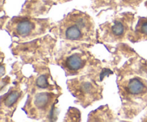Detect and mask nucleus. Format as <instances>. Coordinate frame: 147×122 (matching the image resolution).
I'll list each match as a JSON object with an SVG mask.
<instances>
[{"label": "nucleus", "mask_w": 147, "mask_h": 122, "mask_svg": "<svg viewBox=\"0 0 147 122\" xmlns=\"http://www.w3.org/2000/svg\"><path fill=\"white\" fill-rule=\"evenodd\" d=\"M49 97L48 95L45 93H42L36 96L34 98V104L37 107L43 108L49 103Z\"/></svg>", "instance_id": "5"}, {"label": "nucleus", "mask_w": 147, "mask_h": 122, "mask_svg": "<svg viewBox=\"0 0 147 122\" xmlns=\"http://www.w3.org/2000/svg\"><path fill=\"white\" fill-rule=\"evenodd\" d=\"M140 31L145 35H147V20H144L141 23L140 25Z\"/></svg>", "instance_id": "9"}, {"label": "nucleus", "mask_w": 147, "mask_h": 122, "mask_svg": "<svg viewBox=\"0 0 147 122\" xmlns=\"http://www.w3.org/2000/svg\"><path fill=\"white\" fill-rule=\"evenodd\" d=\"M34 28V24L29 20H23L20 21L17 23L16 30L17 34L20 35H27L31 32Z\"/></svg>", "instance_id": "3"}, {"label": "nucleus", "mask_w": 147, "mask_h": 122, "mask_svg": "<svg viewBox=\"0 0 147 122\" xmlns=\"http://www.w3.org/2000/svg\"><path fill=\"white\" fill-rule=\"evenodd\" d=\"M37 85L40 88H46L47 86V78L45 75H41L37 80Z\"/></svg>", "instance_id": "8"}, {"label": "nucleus", "mask_w": 147, "mask_h": 122, "mask_svg": "<svg viewBox=\"0 0 147 122\" xmlns=\"http://www.w3.org/2000/svg\"><path fill=\"white\" fill-rule=\"evenodd\" d=\"M112 32L115 35H121L124 32V26L123 25L122 23L116 22L115 25L112 27Z\"/></svg>", "instance_id": "7"}, {"label": "nucleus", "mask_w": 147, "mask_h": 122, "mask_svg": "<svg viewBox=\"0 0 147 122\" xmlns=\"http://www.w3.org/2000/svg\"><path fill=\"white\" fill-rule=\"evenodd\" d=\"M82 24H80V21H79L78 24H73L67 27L65 31V37L70 40H80L83 37V27H80Z\"/></svg>", "instance_id": "1"}, {"label": "nucleus", "mask_w": 147, "mask_h": 122, "mask_svg": "<svg viewBox=\"0 0 147 122\" xmlns=\"http://www.w3.org/2000/svg\"><path fill=\"white\" fill-rule=\"evenodd\" d=\"M83 61L81 57L78 55H73L67 58L66 65L71 70H77L83 66Z\"/></svg>", "instance_id": "4"}, {"label": "nucleus", "mask_w": 147, "mask_h": 122, "mask_svg": "<svg viewBox=\"0 0 147 122\" xmlns=\"http://www.w3.org/2000/svg\"><path fill=\"white\" fill-rule=\"evenodd\" d=\"M146 90V86L144 83L143 80L140 78L131 79L129 80V84L127 85V91L133 96L140 95Z\"/></svg>", "instance_id": "2"}, {"label": "nucleus", "mask_w": 147, "mask_h": 122, "mask_svg": "<svg viewBox=\"0 0 147 122\" xmlns=\"http://www.w3.org/2000/svg\"><path fill=\"white\" fill-rule=\"evenodd\" d=\"M19 97V93L17 92L14 91L11 92L9 95L7 97L5 100V105L7 106H11L17 101V100L18 99Z\"/></svg>", "instance_id": "6"}]
</instances>
